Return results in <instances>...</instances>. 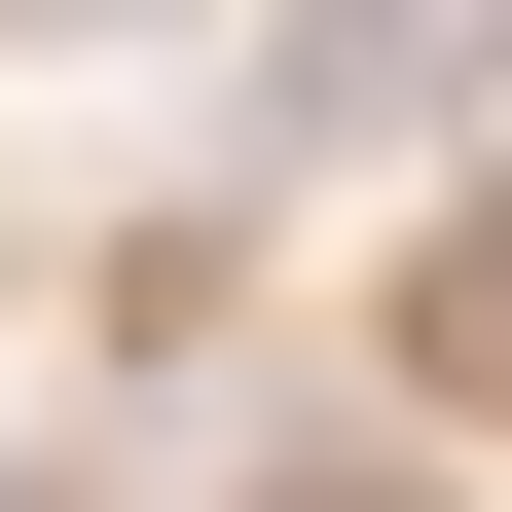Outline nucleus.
I'll use <instances>...</instances> for the list:
<instances>
[{"instance_id": "obj_3", "label": "nucleus", "mask_w": 512, "mask_h": 512, "mask_svg": "<svg viewBox=\"0 0 512 512\" xmlns=\"http://www.w3.org/2000/svg\"><path fill=\"white\" fill-rule=\"evenodd\" d=\"M0 37H183V0H0Z\"/></svg>"}, {"instance_id": "obj_1", "label": "nucleus", "mask_w": 512, "mask_h": 512, "mask_svg": "<svg viewBox=\"0 0 512 512\" xmlns=\"http://www.w3.org/2000/svg\"><path fill=\"white\" fill-rule=\"evenodd\" d=\"M256 110H293V147H403V110H439V0H330V37H293Z\"/></svg>"}, {"instance_id": "obj_4", "label": "nucleus", "mask_w": 512, "mask_h": 512, "mask_svg": "<svg viewBox=\"0 0 512 512\" xmlns=\"http://www.w3.org/2000/svg\"><path fill=\"white\" fill-rule=\"evenodd\" d=\"M0 512H37V476H0Z\"/></svg>"}, {"instance_id": "obj_2", "label": "nucleus", "mask_w": 512, "mask_h": 512, "mask_svg": "<svg viewBox=\"0 0 512 512\" xmlns=\"http://www.w3.org/2000/svg\"><path fill=\"white\" fill-rule=\"evenodd\" d=\"M256 512H439V476H403V439H293V476H256Z\"/></svg>"}]
</instances>
